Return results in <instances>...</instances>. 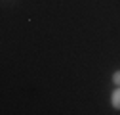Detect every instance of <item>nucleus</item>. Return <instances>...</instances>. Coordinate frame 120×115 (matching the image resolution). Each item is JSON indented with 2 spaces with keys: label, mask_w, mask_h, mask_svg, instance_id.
<instances>
[{
  "label": "nucleus",
  "mask_w": 120,
  "mask_h": 115,
  "mask_svg": "<svg viewBox=\"0 0 120 115\" xmlns=\"http://www.w3.org/2000/svg\"><path fill=\"white\" fill-rule=\"evenodd\" d=\"M112 106H114L116 109H120V88L112 92Z\"/></svg>",
  "instance_id": "f257e3e1"
},
{
  "label": "nucleus",
  "mask_w": 120,
  "mask_h": 115,
  "mask_svg": "<svg viewBox=\"0 0 120 115\" xmlns=\"http://www.w3.org/2000/svg\"><path fill=\"white\" fill-rule=\"evenodd\" d=\"M112 81H114V82H116V84L120 86V71H116V73L112 75Z\"/></svg>",
  "instance_id": "f03ea898"
}]
</instances>
